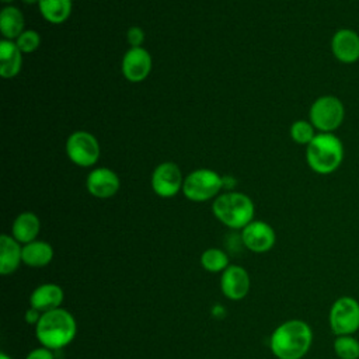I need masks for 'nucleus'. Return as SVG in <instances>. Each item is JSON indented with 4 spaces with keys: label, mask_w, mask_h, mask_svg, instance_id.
Listing matches in <instances>:
<instances>
[{
    "label": "nucleus",
    "mask_w": 359,
    "mask_h": 359,
    "mask_svg": "<svg viewBox=\"0 0 359 359\" xmlns=\"http://www.w3.org/2000/svg\"><path fill=\"white\" fill-rule=\"evenodd\" d=\"M313 344L311 327L299 318L279 324L269 337V349L278 359H302Z\"/></svg>",
    "instance_id": "f257e3e1"
},
{
    "label": "nucleus",
    "mask_w": 359,
    "mask_h": 359,
    "mask_svg": "<svg viewBox=\"0 0 359 359\" xmlns=\"http://www.w3.org/2000/svg\"><path fill=\"white\" fill-rule=\"evenodd\" d=\"M76 335V318L63 307L42 313L39 323L35 325V337L38 342L41 346L50 351H57L70 345Z\"/></svg>",
    "instance_id": "f03ea898"
},
{
    "label": "nucleus",
    "mask_w": 359,
    "mask_h": 359,
    "mask_svg": "<svg viewBox=\"0 0 359 359\" xmlns=\"http://www.w3.org/2000/svg\"><path fill=\"white\" fill-rule=\"evenodd\" d=\"M342 140L335 133H317L306 146V161L311 171L328 175L337 171L344 161Z\"/></svg>",
    "instance_id": "7ed1b4c3"
},
{
    "label": "nucleus",
    "mask_w": 359,
    "mask_h": 359,
    "mask_svg": "<svg viewBox=\"0 0 359 359\" xmlns=\"http://www.w3.org/2000/svg\"><path fill=\"white\" fill-rule=\"evenodd\" d=\"M212 212L213 216L226 227L241 230L254 220L255 206L248 195L237 191H229L213 199Z\"/></svg>",
    "instance_id": "20e7f679"
},
{
    "label": "nucleus",
    "mask_w": 359,
    "mask_h": 359,
    "mask_svg": "<svg viewBox=\"0 0 359 359\" xmlns=\"http://www.w3.org/2000/svg\"><path fill=\"white\" fill-rule=\"evenodd\" d=\"M345 119L344 102L332 94L320 95L309 109V121L320 133H334Z\"/></svg>",
    "instance_id": "39448f33"
},
{
    "label": "nucleus",
    "mask_w": 359,
    "mask_h": 359,
    "mask_svg": "<svg viewBox=\"0 0 359 359\" xmlns=\"http://www.w3.org/2000/svg\"><path fill=\"white\" fill-rule=\"evenodd\" d=\"M224 187V178L210 168H198L184 178L182 194L191 202H206L217 195Z\"/></svg>",
    "instance_id": "423d86ee"
},
{
    "label": "nucleus",
    "mask_w": 359,
    "mask_h": 359,
    "mask_svg": "<svg viewBox=\"0 0 359 359\" xmlns=\"http://www.w3.org/2000/svg\"><path fill=\"white\" fill-rule=\"evenodd\" d=\"M328 323L338 335H353L359 330V302L352 296L338 297L330 309Z\"/></svg>",
    "instance_id": "0eeeda50"
},
{
    "label": "nucleus",
    "mask_w": 359,
    "mask_h": 359,
    "mask_svg": "<svg viewBox=\"0 0 359 359\" xmlns=\"http://www.w3.org/2000/svg\"><path fill=\"white\" fill-rule=\"evenodd\" d=\"M66 154L73 164L87 168L98 161L101 149L93 133L87 130H76L66 140Z\"/></svg>",
    "instance_id": "6e6552de"
},
{
    "label": "nucleus",
    "mask_w": 359,
    "mask_h": 359,
    "mask_svg": "<svg viewBox=\"0 0 359 359\" xmlns=\"http://www.w3.org/2000/svg\"><path fill=\"white\" fill-rule=\"evenodd\" d=\"M150 184L157 196L172 198L182 191L184 177L181 168L172 161H163L153 170Z\"/></svg>",
    "instance_id": "1a4fd4ad"
},
{
    "label": "nucleus",
    "mask_w": 359,
    "mask_h": 359,
    "mask_svg": "<svg viewBox=\"0 0 359 359\" xmlns=\"http://www.w3.org/2000/svg\"><path fill=\"white\" fill-rule=\"evenodd\" d=\"M240 240L247 250L262 254L272 250L276 241V234L269 223L264 220H252L241 229Z\"/></svg>",
    "instance_id": "9d476101"
},
{
    "label": "nucleus",
    "mask_w": 359,
    "mask_h": 359,
    "mask_svg": "<svg viewBox=\"0 0 359 359\" xmlns=\"http://www.w3.org/2000/svg\"><path fill=\"white\" fill-rule=\"evenodd\" d=\"M251 287V279L248 271L236 264H230L220 273V292L222 294L233 302L243 300Z\"/></svg>",
    "instance_id": "9b49d317"
},
{
    "label": "nucleus",
    "mask_w": 359,
    "mask_h": 359,
    "mask_svg": "<svg viewBox=\"0 0 359 359\" xmlns=\"http://www.w3.org/2000/svg\"><path fill=\"white\" fill-rule=\"evenodd\" d=\"M332 56L342 65H353L359 60V34L348 27L334 32L330 42Z\"/></svg>",
    "instance_id": "f8f14e48"
},
{
    "label": "nucleus",
    "mask_w": 359,
    "mask_h": 359,
    "mask_svg": "<svg viewBox=\"0 0 359 359\" xmlns=\"http://www.w3.org/2000/svg\"><path fill=\"white\" fill-rule=\"evenodd\" d=\"M121 187L118 174L108 167H98L90 171L86 178V188L90 195L98 199L112 198Z\"/></svg>",
    "instance_id": "ddd939ff"
},
{
    "label": "nucleus",
    "mask_w": 359,
    "mask_h": 359,
    "mask_svg": "<svg viewBox=\"0 0 359 359\" xmlns=\"http://www.w3.org/2000/svg\"><path fill=\"white\" fill-rule=\"evenodd\" d=\"M121 70L123 77L132 83L143 81L151 70V56L143 48H129L121 63Z\"/></svg>",
    "instance_id": "4468645a"
},
{
    "label": "nucleus",
    "mask_w": 359,
    "mask_h": 359,
    "mask_svg": "<svg viewBox=\"0 0 359 359\" xmlns=\"http://www.w3.org/2000/svg\"><path fill=\"white\" fill-rule=\"evenodd\" d=\"M63 300H65L63 289L56 283L46 282L36 286L31 292L29 307H34L41 313H46V311L62 307Z\"/></svg>",
    "instance_id": "2eb2a0df"
},
{
    "label": "nucleus",
    "mask_w": 359,
    "mask_h": 359,
    "mask_svg": "<svg viewBox=\"0 0 359 359\" xmlns=\"http://www.w3.org/2000/svg\"><path fill=\"white\" fill-rule=\"evenodd\" d=\"M22 264V244L11 234L0 236V273L3 276L14 273Z\"/></svg>",
    "instance_id": "dca6fc26"
},
{
    "label": "nucleus",
    "mask_w": 359,
    "mask_h": 359,
    "mask_svg": "<svg viewBox=\"0 0 359 359\" xmlns=\"http://www.w3.org/2000/svg\"><path fill=\"white\" fill-rule=\"evenodd\" d=\"M22 52L10 39L0 41V76L3 79L15 77L22 67Z\"/></svg>",
    "instance_id": "f3484780"
},
{
    "label": "nucleus",
    "mask_w": 359,
    "mask_h": 359,
    "mask_svg": "<svg viewBox=\"0 0 359 359\" xmlns=\"http://www.w3.org/2000/svg\"><path fill=\"white\" fill-rule=\"evenodd\" d=\"M39 230L41 222L34 212H21L11 224V236L22 245L36 240Z\"/></svg>",
    "instance_id": "a211bd4d"
},
{
    "label": "nucleus",
    "mask_w": 359,
    "mask_h": 359,
    "mask_svg": "<svg viewBox=\"0 0 359 359\" xmlns=\"http://www.w3.org/2000/svg\"><path fill=\"white\" fill-rule=\"evenodd\" d=\"M53 247L43 240H34L22 245V264L29 268H43L53 259Z\"/></svg>",
    "instance_id": "6ab92c4d"
},
{
    "label": "nucleus",
    "mask_w": 359,
    "mask_h": 359,
    "mask_svg": "<svg viewBox=\"0 0 359 359\" xmlns=\"http://www.w3.org/2000/svg\"><path fill=\"white\" fill-rule=\"evenodd\" d=\"M24 14L15 6H4L0 11V32L4 39L15 41L24 32Z\"/></svg>",
    "instance_id": "aec40b11"
},
{
    "label": "nucleus",
    "mask_w": 359,
    "mask_h": 359,
    "mask_svg": "<svg viewBox=\"0 0 359 359\" xmlns=\"http://www.w3.org/2000/svg\"><path fill=\"white\" fill-rule=\"evenodd\" d=\"M42 18L50 24H63L69 20L73 8L72 0H38Z\"/></svg>",
    "instance_id": "412c9836"
},
{
    "label": "nucleus",
    "mask_w": 359,
    "mask_h": 359,
    "mask_svg": "<svg viewBox=\"0 0 359 359\" xmlns=\"http://www.w3.org/2000/svg\"><path fill=\"white\" fill-rule=\"evenodd\" d=\"M201 265L210 273H222L229 265V255L222 248H206L201 255Z\"/></svg>",
    "instance_id": "4be33fe9"
},
{
    "label": "nucleus",
    "mask_w": 359,
    "mask_h": 359,
    "mask_svg": "<svg viewBox=\"0 0 359 359\" xmlns=\"http://www.w3.org/2000/svg\"><path fill=\"white\" fill-rule=\"evenodd\" d=\"M332 348L339 359H359V341L353 335H338Z\"/></svg>",
    "instance_id": "5701e85b"
},
{
    "label": "nucleus",
    "mask_w": 359,
    "mask_h": 359,
    "mask_svg": "<svg viewBox=\"0 0 359 359\" xmlns=\"http://www.w3.org/2000/svg\"><path fill=\"white\" fill-rule=\"evenodd\" d=\"M290 137L294 143L297 144H302V146H307L313 139L314 136L317 135L316 133V128L313 126V123L307 119H297L294 121L292 125H290Z\"/></svg>",
    "instance_id": "b1692460"
},
{
    "label": "nucleus",
    "mask_w": 359,
    "mask_h": 359,
    "mask_svg": "<svg viewBox=\"0 0 359 359\" xmlns=\"http://www.w3.org/2000/svg\"><path fill=\"white\" fill-rule=\"evenodd\" d=\"M22 53H32L41 45V36L34 29H24V32L14 41Z\"/></svg>",
    "instance_id": "393cba45"
},
{
    "label": "nucleus",
    "mask_w": 359,
    "mask_h": 359,
    "mask_svg": "<svg viewBox=\"0 0 359 359\" xmlns=\"http://www.w3.org/2000/svg\"><path fill=\"white\" fill-rule=\"evenodd\" d=\"M126 39L130 48H140L144 41V31L140 27H130L126 31Z\"/></svg>",
    "instance_id": "a878e982"
},
{
    "label": "nucleus",
    "mask_w": 359,
    "mask_h": 359,
    "mask_svg": "<svg viewBox=\"0 0 359 359\" xmlns=\"http://www.w3.org/2000/svg\"><path fill=\"white\" fill-rule=\"evenodd\" d=\"M25 359H55L53 356V351L45 348V346H39V348H34L31 349Z\"/></svg>",
    "instance_id": "bb28decb"
},
{
    "label": "nucleus",
    "mask_w": 359,
    "mask_h": 359,
    "mask_svg": "<svg viewBox=\"0 0 359 359\" xmlns=\"http://www.w3.org/2000/svg\"><path fill=\"white\" fill-rule=\"evenodd\" d=\"M41 316H42V313H41L39 310H36V309H34V307H29V309L25 311V314H24V321H25L28 325L35 327V325L39 323Z\"/></svg>",
    "instance_id": "cd10ccee"
},
{
    "label": "nucleus",
    "mask_w": 359,
    "mask_h": 359,
    "mask_svg": "<svg viewBox=\"0 0 359 359\" xmlns=\"http://www.w3.org/2000/svg\"><path fill=\"white\" fill-rule=\"evenodd\" d=\"M212 316L216 318H224L226 317V309L222 304H215L212 307Z\"/></svg>",
    "instance_id": "c85d7f7f"
},
{
    "label": "nucleus",
    "mask_w": 359,
    "mask_h": 359,
    "mask_svg": "<svg viewBox=\"0 0 359 359\" xmlns=\"http://www.w3.org/2000/svg\"><path fill=\"white\" fill-rule=\"evenodd\" d=\"M0 359H13L10 355H7L6 352H0Z\"/></svg>",
    "instance_id": "c756f323"
},
{
    "label": "nucleus",
    "mask_w": 359,
    "mask_h": 359,
    "mask_svg": "<svg viewBox=\"0 0 359 359\" xmlns=\"http://www.w3.org/2000/svg\"><path fill=\"white\" fill-rule=\"evenodd\" d=\"M21 1L25 3V4H34V3L38 4V0H21Z\"/></svg>",
    "instance_id": "7c9ffc66"
},
{
    "label": "nucleus",
    "mask_w": 359,
    "mask_h": 359,
    "mask_svg": "<svg viewBox=\"0 0 359 359\" xmlns=\"http://www.w3.org/2000/svg\"><path fill=\"white\" fill-rule=\"evenodd\" d=\"M3 3H11V1H14V0H1Z\"/></svg>",
    "instance_id": "2f4dec72"
}]
</instances>
